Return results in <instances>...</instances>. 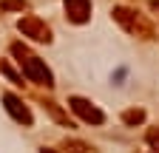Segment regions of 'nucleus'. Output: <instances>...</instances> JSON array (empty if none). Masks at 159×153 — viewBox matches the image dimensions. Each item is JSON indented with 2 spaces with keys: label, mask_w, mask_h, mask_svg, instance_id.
Segmentation results:
<instances>
[{
  "label": "nucleus",
  "mask_w": 159,
  "mask_h": 153,
  "mask_svg": "<svg viewBox=\"0 0 159 153\" xmlns=\"http://www.w3.org/2000/svg\"><path fill=\"white\" fill-rule=\"evenodd\" d=\"M0 71H3V74H6V76H9V80H11V82H14V85H23V76H20V74H17V71H14V68H9V65H6V63H0Z\"/></svg>",
  "instance_id": "9"
},
{
  "label": "nucleus",
  "mask_w": 159,
  "mask_h": 153,
  "mask_svg": "<svg viewBox=\"0 0 159 153\" xmlns=\"http://www.w3.org/2000/svg\"><path fill=\"white\" fill-rule=\"evenodd\" d=\"M151 9H153V11H159V0H151Z\"/></svg>",
  "instance_id": "13"
},
{
  "label": "nucleus",
  "mask_w": 159,
  "mask_h": 153,
  "mask_svg": "<svg viewBox=\"0 0 159 153\" xmlns=\"http://www.w3.org/2000/svg\"><path fill=\"white\" fill-rule=\"evenodd\" d=\"M68 108H71L83 122H88V125H102V122H105V113L99 111L91 99H85V97H68Z\"/></svg>",
  "instance_id": "4"
},
{
  "label": "nucleus",
  "mask_w": 159,
  "mask_h": 153,
  "mask_svg": "<svg viewBox=\"0 0 159 153\" xmlns=\"http://www.w3.org/2000/svg\"><path fill=\"white\" fill-rule=\"evenodd\" d=\"M0 9H6V11H26L29 3L26 0H0Z\"/></svg>",
  "instance_id": "8"
},
{
  "label": "nucleus",
  "mask_w": 159,
  "mask_h": 153,
  "mask_svg": "<svg viewBox=\"0 0 159 153\" xmlns=\"http://www.w3.org/2000/svg\"><path fill=\"white\" fill-rule=\"evenodd\" d=\"M46 108L51 111V116H54L57 122H63V125H68V128H71V122H68V116H63V111H60V108H57L54 102H46Z\"/></svg>",
  "instance_id": "10"
},
{
  "label": "nucleus",
  "mask_w": 159,
  "mask_h": 153,
  "mask_svg": "<svg viewBox=\"0 0 159 153\" xmlns=\"http://www.w3.org/2000/svg\"><path fill=\"white\" fill-rule=\"evenodd\" d=\"M11 54L17 57V63H20V68H23V74L29 76V82L46 85V88H51V85H54V74L48 71V65L40 60V57L29 54V51L20 46V43H14V46H11Z\"/></svg>",
  "instance_id": "1"
},
{
  "label": "nucleus",
  "mask_w": 159,
  "mask_h": 153,
  "mask_svg": "<svg viewBox=\"0 0 159 153\" xmlns=\"http://www.w3.org/2000/svg\"><path fill=\"white\" fill-rule=\"evenodd\" d=\"M66 150H71V153H88L91 147L85 142H66Z\"/></svg>",
  "instance_id": "11"
},
{
  "label": "nucleus",
  "mask_w": 159,
  "mask_h": 153,
  "mask_svg": "<svg viewBox=\"0 0 159 153\" xmlns=\"http://www.w3.org/2000/svg\"><path fill=\"white\" fill-rule=\"evenodd\" d=\"M145 139H148V145H151L153 150H159V128H151Z\"/></svg>",
  "instance_id": "12"
},
{
  "label": "nucleus",
  "mask_w": 159,
  "mask_h": 153,
  "mask_svg": "<svg viewBox=\"0 0 159 153\" xmlns=\"http://www.w3.org/2000/svg\"><path fill=\"white\" fill-rule=\"evenodd\" d=\"M40 153H54V150H46V147H43V150H40Z\"/></svg>",
  "instance_id": "14"
},
{
  "label": "nucleus",
  "mask_w": 159,
  "mask_h": 153,
  "mask_svg": "<svg viewBox=\"0 0 159 153\" xmlns=\"http://www.w3.org/2000/svg\"><path fill=\"white\" fill-rule=\"evenodd\" d=\"M3 105H6V111H9V116L14 119V122H20V125H26V128H31V111L26 108V102L17 97V94H11V91H6L3 94Z\"/></svg>",
  "instance_id": "5"
},
{
  "label": "nucleus",
  "mask_w": 159,
  "mask_h": 153,
  "mask_svg": "<svg viewBox=\"0 0 159 153\" xmlns=\"http://www.w3.org/2000/svg\"><path fill=\"white\" fill-rule=\"evenodd\" d=\"M66 17L71 23L83 26L91 17V0H66Z\"/></svg>",
  "instance_id": "6"
},
{
  "label": "nucleus",
  "mask_w": 159,
  "mask_h": 153,
  "mask_svg": "<svg viewBox=\"0 0 159 153\" xmlns=\"http://www.w3.org/2000/svg\"><path fill=\"white\" fill-rule=\"evenodd\" d=\"M111 14H114V20L122 26L128 34L142 37V40H151V37H153V26H151L148 20H142L139 11H134V9H128V6H114Z\"/></svg>",
  "instance_id": "2"
},
{
  "label": "nucleus",
  "mask_w": 159,
  "mask_h": 153,
  "mask_svg": "<svg viewBox=\"0 0 159 153\" xmlns=\"http://www.w3.org/2000/svg\"><path fill=\"white\" fill-rule=\"evenodd\" d=\"M17 31L23 37H29V40H34V43H51V28L40 20L37 14L20 17V20H17Z\"/></svg>",
  "instance_id": "3"
},
{
  "label": "nucleus",
  "mask_w": 159,
  "mask_h": 153,
  "mask_svg": "<svg viewBox=\"0 0 159 153\" xmlns=\"http://www.w3.org/2000/svg\"><path fill=\"white\" fill-rule=\"evenodd\" d=\"M122 122H125V125H142V122H145V111H142V108L125 111V113H122Z\"/></svg>",
  "instance_id": "7"
}]
</instances>
